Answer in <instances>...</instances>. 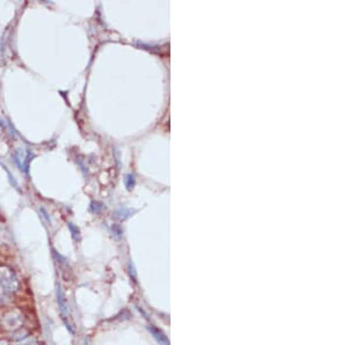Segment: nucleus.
<instances>
[{"mask_svg":"<svg viewBox=\"0 0 348 345\" xmlns=\"http://www.w3.org/2000/svg\"><path fill=\"white\" fill-rule=\"evenodd\" d=\"M57 299H58V305H60V307H61V311L64 315H66L67 314L66 305H65L64 295H63V293H62V291H61L60 286H58V288H57Z\"/></svg>","mask_w":348,"mask_h":345,"instance_id":"20e7f679","label":"nucleus"},{"mask_svg":"<svg viewBox=\"0 0 348 345\" xmlns=\"http://www.w3.org/2000/svg\"><path fill=\"white\" fill-rule=\"evenodd\" d=\"M13 157H14V161L16 164H18V167L20 168V170L27 173L29 168V162L32 161L31 152H27L25 149H18V150L15 151V154L13 155Z\"/></svg>","mask_w":348,"mask_h":345,"instance_id":"7ed1b4c3","label":"nucleus"},{"mask_svg":"<svg viewBox=\"0 0 348 345\" xmlns=\"http://www.w3.org/2000/svg\"><path fill=\"white\" fill-rule=\"evenodd\" d=\"M22 345H38V344L35 341H28V342H26V343H24Z\"/></svg>","mask_w":348,"mask_h":345,"instance_id":"0eeeda50","label":"nucleus"},{"mask_svg":"<svg viewBox=\"0 0 348 345\" xmlns=\"http://www.w3.org/2000/svg\"><path fill=\"white\" fill-rule=\"evenodd\" d=\"M125 181H126L127 187H128V190H130V188H131L132 186H134V184H135L134 175H132V174H128V175H127V177H126Z\"/></svg>","mask_w":348,"mask_h":345,"instance_id":"39448f33","label":"nucleus"},{"mask_svg":"<svg viewBox=\"0 0 348 345\" xmlns=\"http://www.w3.org/2000/svg\"><path fill=\"white\" fill-rule=\"evenodd\" d=\"M18 279L11 269L0 265V304L5 302L18 289Z\"/></svg>","mask_w":348,"mask_h":345,"instance_id":"f257e3e1","label":"nucleus"},{"mask_svg":"<svg viewBox=\"0 0 348 345\" xmlns=\"http://www.w3.org/2000/svg\"><path fill=\"white\" fill-rule=\"evenodd\" d=\"M40 211L42 213V216H43V219H45V221H47V222H48L49 224H50V217H49L48 213H47V211H45L44 208H41Z\"/></svg>","mask_w":348,"mask_h":345,"instance_id":"423d86ee","label":"nucleus"},{"mask_svg":"<svg viewBox=\"0 0 348 345\" xmlns=\"http://www.w3.org/2000/svg\"><path fill=\"white\" fill-rule=\"evenodd\" d=\"M24 323V316L18 309H13L4 314L1 318V328L6 331H16L21 328Z\"/></svg>","mask_w":348,"mask_h":345,"instance_id":"f03ea898","label":"nucleus"}]
</instances>
